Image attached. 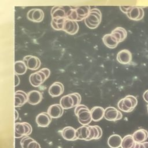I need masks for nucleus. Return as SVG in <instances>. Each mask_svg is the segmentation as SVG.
Masks as SVG:
<instances>
[{"instance_id":"1","label":"nucleus","mask_w":148,"mask_h":148,"mask_svg":"<svg viewBox=\"0 0 148 148\" xmlns=\"http://www.w3.org/2000/svg\"><path fill=\"white\" fill-rule=\"evenodd\" d=\"M75 114L79 122L83 125H88L92 121L90 110L84 105H79L75 108Z\"/></svg>"},{"instance_id":"2","label":"nucleus","mask_w":148,"mask_h":148,"mask_svg":"<svg viewBox=\"0 0 148 148\" xmlns=\"http://www.w3.org/2000/svg\"><path fill=\"white\" fill-rule=\"evenodd\" d=\"M102 14L97 8L91 9L87 17L84 20L86 25L91 29H95L99 25L101 21Z\"/></svg>"},{"instance_id":"3","label":"nucleus","mask_w":148,"mask_h":148,"mask_svg":"<svg viewBox=\"0 0 148 148\" xmlns=\"http://www.w3.org/2000/svg\"><path fill=\"white\" fill-rule=\"evenodd\" d=\"M138 101L136 97L133 95H127L119 101L117 106L121 111L131 112L134 109Z\"/></svg>"},{"instance_id":"4","label":"nucleus","mask_w":148,"mask_h":148,"mask_svg":"<svg viewBox=\"0 0 148 148\" xmlns=\"http://www.w3.org/2000/svg\"><path fill=\"white\" fill-rule=\"evenodd\" d=\"M32 131L31 125L27 123H16L14 125V136L16 138H20L29 135Z\"/></svg>"},{"instance_id":"5","label":"nucleus","mask_w":148,"mask_h":148,"mask_svg":"<svg viewBox=\"0 0 148 148\" xmlns=\"http://www.w3.org/2000/svg\"><path fill=\"white\" fill-rule=\"evenodd\" d=\"M47 79L46 74L40 69L30 75L29 80L31 84L34 87H38L40 86Z\"/></svg>"},{"instance_id":"6","label":"nucleus","mask_w":148,"mask_h":148,"mask_svg":"<svg viewBox=\"0 0 148 148\" xmlns=\"http://www.w3.org/2000/svg\"><path fill=\"white\" fill-rule=\"evenodd\" d=\"M123 114L120 111H119L116 108L109 106L105 109L104 117L108 121H117L121 119Z\"/></svg>"},{"instance_id":"7","label":"nucleus","mask_w":148,"mask_h":148,"mask_svg":"<svg viewBox=\"0 0 148 148\" xmlns=\"http://www.w3.org/2000/svg\"><path fill=\"white\" fill-rule=\"evenodd\" d=\"M24 62L28 69L36 70L39 68L40 66V60L36 56L28 55L23 58Z\"/></svg>"},{"instance_id":"8","label":"nucleus","mask_w":148,"mask_h":148,"mask_svg":"<svg viewBox=\"0 0 148 148\" xmlns=\"http://www.w3.org/2000/svg\"><path fill=\"white\" fill-rule=\"evenodd\" d=\"M27 17L32 21L39 23L44 18V12L42 9L39 8L31 9L27 12Z\"/></svg>"},{"instance_id":"9","label":"nucleus","mask_w":148,"mask_h":148,"mask_svg":"<svg viewBox=\"0 0 148 148\" xmlns=\"http://www.w3.org/2000/svg\"><path fill=\"white\" fill-rule=\"evenodd\" d=\"M127 17L131 20L138 21L142 19L144 17L143 9L136 6H132L130 11L126 14Z\"/></svg>"},{"instance_id":"10","label":"nucleus","mask_w":148,"mask_h":148,"mask_svg":"<svg viewBox=\"0 0 148 148\" xmlns=\"http://www.w3.org/2000/svg\"><path fill=\"white\" fill-rule=\"evenodd\" d=\"M79 26L77 21L66 19L63 27V31L70 35H74L79 31Z\"/></svg>"},{"instance_id":"11","label":"nucleus","mask_w":148,"mask_h":148,"mask_svg":"<svg viewBox=\"0 0 148 148\" xmlns=\"http://www.w3.org/2000/svg\"><path fill=\"white\" fill-rule=\"evenodd\" d=\"M35 121L39 127H46L50 124L51 117L47 112H42L36 116Z\"/></svg>"},{"instance_id":"12","label":"nucleus","mask_w":148,"mask_h":148,"mask_svg":"<svg viewBox=\"0 0 148 148\" xmlns=\"http://www.w3.org/2000/svg\"><path fill=\"white\" fill-rule=\"evenodd\" d=\"M61 134L62 138L66 140L73 141L77 139L76 137V130L72 127L64 128L61 131Z\"/></svg>"},{"instance_id":"13","label":"nucleus","mask_w":148,"mask_h":148,"mask_svg":"<svg viewBox=\"0 0 148 148\" xmlns=\"http://www.w3.org/2000/svg\"><path fill=\"white\" fill-rule=\"evenodd\" d=\"M64 113V109L60 104H53L47 109V113L51 118L57 119L61 117Z\"/></svg>"},{"instance_id":"14","label":"nucleus","mask_w":148,"mask_h":148,"mask_svg":"<svg viewBox=\"0 0 148 148\" xmlns=\"http://www.w3.org/2000/svg\"><path fill=\"white\" fill-rule=\"evenodd\" d=\"M117 61L122 64H128L132 60V54L130 51L127 49H124L120 51L116 57Z\"/></svg>"},{"instance_id":"15","label":"nucleus","mask_w":148,"mask_h":148,"mask_svg":"<svg viewBox=\"0 0 148 148\" xmlns=\"http://www.w3.org/2000/svg\"><path fill=\"white\" fill-rule=\"evenodd\" d=\"M43 98L42 93L37 90H32L27 94V102L32 105H37Z\"/></svg>"},{"instance_id":"16","label":"nucleus","mask_w":148,"mask_h":148,"mask_svg":"<svg viewBox=\"0 0 148 148\" xmlns=\"http://www.w3.org/2000/svg\"><path fill=\"white\" fill-rule=\"evenodd\" d=\"M64 90L62 83L56 82L53 83L49 88V94L53 97H57L61 95Z\"/></svg>"},{"instance_id":"17","label":"nucleus","mask_w":148,"mask_h":148,"mask_svg":"<svg viewBox=\"0 0 148 148\" xmlns=\"http://www.w3.org/2000/svg\"><path fill=\"white\" fill-rule=\"evenodd\" d=\"M91 134L89 125H82L76 129V137L77 139L88 140Z\"/></svg>"},{"instance_id":"18","label":"nucleus","mask_w":148,"mask_h":148,"mask_svg":"<svg viewBox=\"0 0 148 148\" xmlns=\"http://www.w3.org/2000/svg\"><path fill=\"white\" fill-rule=\"evenodd\" d=\"M68 10L66 9L65 7H64L62 6H53L51 9V12H50L51 18H66V12H67Z\"/></svg>"},{"instance_id":"19","label":"nucleus","mask_w":148,"mask_h":148,"mask_svg":"<svg viewBox=\"0 0 148 148\" xmlns=\"http://www.w3.org/2000/svg\"><path fill=\"white\" fill-rule=\"evenodd\" d=\"M20 145L22 148H40V145L28 136L22 138L20 140Z\"/></svg>"},{"instance_id":"20","label":"nucleus","mask_w":148,"mask_h":148,"mask_svg":"<svg viewBox=\"0 0 148 148\" xmlns=\"http://www.w3.org/2000/svg\"><path fill=\"white\" fill-rule=\"evenodd\" d=\"M15 107H21L27 102V94L21 90L15 92Z\"/></svg>"},{"instance_id":"21","label":"nucleus","mask_w":148,"mask_h":148,"mask_svg":"<svg viewBox=\"0 0 148 148\" xmlns=\"http://www.w3.org/2000/svg\"><path fill=\"white\" fill-rule=\"evenodd\" d=\"M90 112L92 120L99 121L104 117L105 109L101 106H94L90 110Z\"/></svg>"},{"instance_id":"22","label":"nucleus","mask_w":148,"mask_h":148,"mask_svg":"<svg viewBox=\"0 0 148 148\" xmlns=\"http://www.w3.org/2000/svg\"><path fill=\"white\" fill-rule=\"evenodd\" d=\"M135 141L137 143H143L148 138V132L145 129H139L132 135Z\"/></svg>"},{"instance_id":"23","label":"nucleus","mask_w":148,"mask_h":148,"mask_svg":"<svg viewBox=\"0 0 148 148\" xmlns=\"http://www.w3.org/2000/svg\"><path fill=\"white\" fill-rule=\"evenodd\" d=\"M102 40L105 46L110 49L115 48L119 43L117 39L111 34L105 35L102 38Z\"/></svg>"},{"instance_id":"24","label":"nucleus","mask_w":148,"mask_h":148,"mask_svg":"<svg viewBox=\"0 0 148 148\" xmlns=\"http://www.w3.org/2000/svg\"><path fill=\"white\" fill-rule=\"evenodd\" d=\"M60 104L64 109H69L75 107L73 99L70 94L61 97L60 100Z\"/></svg>"},{"instance_id":"25","label":"nucleus","mask_w":148,"mask_h":148,"mask_svg":"<svg viewBox=\"0 0 148 148\" xmlns=\"http://www.w3.org/2000/svg\"><path fill=\"white\" fill-rule=\"evenodd\" d=\"M123 139L117 134L110 136L108 139V145L111 148H119L121 147Z\"/></svg>"},{"instance_id":"26","label":"nucleus","mask_w":148,"mask_h":148,"mask_svg":"<svg viewBox=\"0 0 148 148\" xmlns=\"http://www.w3.org/2000/svg\"><path fill=\"white\" fill-rule=\"evenodd\" d=\"M75 9L79 18H80V21H82L83 19L84 20L87 17L91 9L88 5H83L77 6L75 8Z\"/></svg>"},{"instance_id":"27","label":"nucleus","mask_w":148,"mask_h":148,"mask_svg":"<svg viewBox=\"0 0 148 148\" xmlns=\"http://www.w3.org/2000/svg\"><path fill=\"white\" fill-rule=\"evenodd\" d=\"M111 34L113 35L117 39L119 43H120L123 42L126 38L127 32L124 28L117 27L112 31Z\"/></svg>"},{"instance_id":"28","label":"nucleus","mask_w":148,"mask_h":148,"mask_svg":"<svg viewBox=\"0 0 148 148\" xmlns=\"http://www.w3.org/2000/svg\"><path fill=\"white\" fill-rule=\"evenodd\" d=\"M136 144L132 135H127L125 136L122 140L121 145V148H134Z\"/></svg>"},{"instance_id":"29","label":"nucleus","mask_w":148,"mask_h":148,"mask_svg":"<svg viewBox=\"0 0 148 148\" xmlns=\"http://www.w3.org/2000/svg\"><path fill=\"white\" fill-rule=\"evenodd\" d=\"M27 69L28 68L23 61L18 60L15 61L14 65V70L15 74H17V75H23L27 72Z\"/></svg>"},{"instance_id":"30","label":"nucleus","mask_w":148,"mask_h":148,"mask_svg":"<svg viewBox=\"0 0 148 148\" xmlns=\"http://www.w3.org/2000/svg\"><path fill=\"white\" fill-rule=\"evenodd\" d=\"M66 18H55L51 21V26L56 30H63V27Z\"/></svg>"},{"instance_id":"31","label":"nucleus","mask_w":148,"mask_h":148,"mask_svg":"<svg viewBox=\"0 0 148 148\" xmlns=\"http://www.w3.org/2000/svg\"><path fill=\"white\" fill-rule=\"evenodd\" d=\"M70 95L72 97L73 101H74V104H75V107H76L77 106L80 105V103L81 102V96L78 92H73V93H71Z\"/></svg>"},{"instance_id":"32","label":"nucleus","mask_w":148,"mask_h":148,"mask_svg":"<svg viewBox=\"0 0 148 148\" xmlns=\"http://www.w3.org/2000/svg\"><path fill=\"white\" fill-rule=\"evenodd\" d=\"M132 6H120V10L124 13L127 14L129 11L131 9V8H132Z\"/></svg>"},{"instance_id":"33","label":"nucleus","mask_w":148,"mask_h":148,"mask_svg":"<svg viewBox=\"0 0 148 148\" xmlns=\"http://www.w3.org/2000/svg\"><path fill=\"white\" fill-rule=\"evenodd\" d=\"M20 84V78L17 74H14V86L16 87Z\"/></svg>"},{"instance_id":"34","label":"nucleus","mask_w":148,"mask_h":148,"mask_svg":"<svg viewBox=\"0 0 148 148\" xmlns=\"http://www.w3.org/2000/svg\"><path fill=\"white\" fill-rule=\"evenodd\" d=\"M40 70H41L42 72H43L46 74V75L47 76V78L49 77V76H50V71L49 69L46 68H42V69H40Z\"/></svg>"},{"instance_id":"35","label":"nucleus","mask_w":148,"mask_h":148,"mask_svg":"<svg viewBox=\"0 0 148 148\" xmlns=\"http://www.w3.org/2000/svg\"><path fill=\"white\" fill-rule=\"evenodd\" d=\"M143 97L144 100H145L146 102L148 103V90H146V91L143 93Z\"/></svg>"},{"instance_id":"36","label":"nucleus","mask_w":148,"mask_h":148,"mask_svg":"<svg viewBox=\"0 0 148 148\" xmlns=\"http://www.w3.org/2000/svg\"><path fill=\"white\" fill-rule=\"evenodd\" d=\"M139 148H148V142H145L140 143Z\"/></svg>"},{"instance_id":"37","label":"nucleus","mask_w":148,"mask_h":148,"mask_svg":"<svg viewBox=\"0 0 148 148\" xmlns=\"http://www.w3.org/2000/svg\"><path fill=\"white\" fill-rule=\"evenodd\" d=\"M14 113H15V120H17L19 117V114L17 110H14Z\"/></svg>"},{"instance_id":"38","label":"nucleus","mask_w":148,"mask_h":148,"mask_svg":"<svg viewBox=\"0 0 148 148\" xmlns=\"http://www.w3.org/2000/svg\"><path fill=\"white\" fill-rule=\"evenodd\" d=\"M147 112H148V105H147Z\"/></svg>"}]
</instances>
